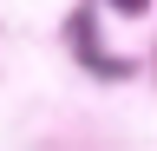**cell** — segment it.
I'll use <instances>...</instances> for the list:
<instances>
[{"instance_id": "1", "label": "cell", "mask_w": 157, "mask_h": 151, "mask_svg": "<svg viewBox=\"0 0 157 151\" xmlns=\"http://www.w3.org/2000/svg\"><path fill=\"white\" fill-rule=\"evenodd\" d=\"M111 7H118V13H144L151 0H111Z\"/></svg>"}]
</instances>
